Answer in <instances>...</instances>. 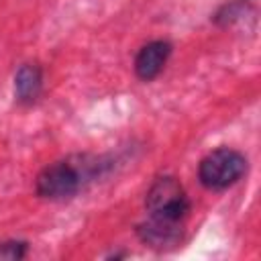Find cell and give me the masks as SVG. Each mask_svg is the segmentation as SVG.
Here are the masks:
<instances>
[{
	"instance_id": "2",
	"label": "cell",
	"mask_w": 261,
	"mask_h": 261,
	"mask_svg": "<svg viewBox=\"0 0 261 261\" xmlns=\"http://www.w3.org/2000/svg\"><path fill=\"white\" fill-rule=\"evenodd\" d=\"M145 212L153 220L186 224L192 212V202L184 184L169 173L155 177L145 194Z\"/></svg>"
},
{
	"instance_id": "5",
	"label": "cell",
	"mask_w": 261,
	"mask_h": 261,
	"mask_svg": "<svg viewBox=\"0 0 261 261\" xmlns=\"http://www.w3.org/2000/svg\"><path fill=\"white\" fill-rule=\"evenodd\" d=\"M184 232H186V224H169V222L153 220L149 216H145L135 226L137 239L155 251L175 249L184 241Z\"/></svg>"
},
{
	"instance_id": "8",
	"label": "cell",
	"mask_w": 261,
	"mask_h": 261,
	"mask_svg": "<svg viewBox=\"0 0 261 261\" xmlns=\"http://www.w3.org/2000/svg\"><path fill=\"white\" fill-rule=\"evenodd\" d=\"M31 243L24 239H6L0 241V259L6 261H20L29 255Z\"/></svg>"
},
{
	"instance_id": "1",
	"label": "cell",
	"mask_w": 261,
	"mask_h": 261,
	"mask_svg": "<svg viewBox=\"0 0 261 261\" xmlns=\"http://www.w3.org/2000/svg\"><path fill=\"white\" fill-rule=\"evenodd\" d=\"M114 167L116 157L112 153H73L47 163L37 173L35 194L43 200L63 202L112 173Z\"/></svg>"
},
{
	"instance_id": "6",
	"label": "cell",
	"mask_w": 261,
	"mask_h": 261,
	"mask_svg": "<svg viewBox=\"0 0 261 261\" xmlns=\"http://www.w3.org/2000/svg\"><path fill=\"white\" fill-rule=\"evenodd\" d=\"M43 94V67L37 61H24L14 71V100L18 106H33Z\"/></svg>"
},
{
	"instance_id": "4",
	"label": "cell",
	"mask_w": 261,
	"mask_h": 261,
	"mask_svg": "<svg viewBox=\"0 0 261 261\" xmlns=\"http://www.w3.org/2000/svg\"><path fill=\"white\" fill-rule=\"evenodd\" d=\"M171 53H173V45L167 39H153V41L145 43L137 51L135 61H133L135 75L141 82H153L165 69Z\"/></svg>"
},
{
	"instance_id": "3",
	"label": "cell",
	"mask_w": 261,
	"mask_h": 261,
	"mask_svg": "<svg viewBox=\"0 0 261 261\" xmlns=\"http://www.w3.org/2000/svg\"><path fill=\"white\" fill-rule=\"evenodd\" d=\"M249 171L245 153L232 147H216L198 163V181L208 192H224L239 184Z\"/></svg>"
},
{
	"instance_id": "7",
	"label": "cell",
	"mask_w": 261,
	"mask_h": 261,
	"mask_svg": "<svg viewBox=\"0 0 261 261\" xmlns=\"http://www.w3.org/2000/svg\"><path fill=\"white\" fill-rule=\"evenodd\" d=\"M253 16H255V6L249 0H230V2L220 4L214 10L210 20L220 29H228V27H234Z\"/></svg>"
}]
</instances>
